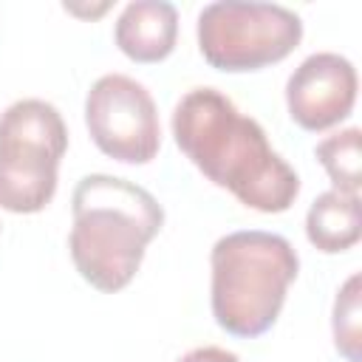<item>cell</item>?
<instances>
[{
	"label": "cell",
	"instance_id": "obj_3",
	"mask_svg": "<svg viewBox=\"0 0 362 362\" xmlns=\"http://www.w3.org/2000/svg\"><path fill=\"white\" fill-rule=\"evenodd\" d=\"M209 305L215 322L232 337L266 334L297 280L300 257L294 246L263 229H238L215 240L209 252Z\"/></svg>",
	"mask_w": 362,
	"mask_h": 362
},
{
	"label": "cell",
	"instance_id": "obj_7",
	"mask_svg": "<svg viewBox=\"0 0 362 362\" xmlns=\"http://www.w3.org/2000/svg\"><path fill=\"white\" fill-rule=\"evenodd\" d=\"M356 68L348 57L317 51L305 57L286 82V107L303 130L320 133L345 122L356 105Z\"/></svg>",
	"mask_w": 362,
	"mask_h": 362
},
{
	"label": "cell",
	"instance_id": "obj_9",
	"mask_svg": "<svg viewBox=\"0 0 362 362\" xmlns=\"http://www.w3.org/2000/svg\"><path fill=\"white\" fill-rule=\"evenodd\" d=\"M362 235V204L359 195L339 189L320 192L305 212V238L325 255H339L356 246Z\"/></svg>",
	"mask_w": 362,
	"mask_h": 362
},
{
	"label": "cell",
	"instance_id": "obj_11",
	"mask_svg": "<svg viewBox=\"0 0 362 362\" xmlns=\"http://www.w3.org/2000/svg\"><path fill=\"white\" fill-rule=\"evenodd\" d=\"M359 274L354 272L342 288L337 291L334 300V314H331V331H334V345L348 362H362V320H359Z\"/></svg>",
	"mask_w": 362,
	"mask_h": 362
},
{
	"label": "cell",
	"instance_id": "obj_12",
	"mask_svg": "<svg viewBox=\"0 0 362 362\" xmlns=\"http://www.w3.org/2000/svg\"><path fill=\"white\" fill-rule=\"evenodd\" d=\"M175 362H240V356L226 351V348H221V345H201V348L187 351Z\"/></svg>",
	"mask_w": 362,
	"mask_h": 362
},
{
	"label": "cell",
	"instance_id": "obj_5",
	"mask_svg": "<svg viewBox=\"0 0 362 362\" xmlns=\"http://www.w3.org/2000/svg\"><path fill=\"white\" fill-rule=\"evenodd\" d=\"M195 34L212 68L240 74L286 59L303 40V20L280 3L218 0L198 11Z\"/></svg>",
	"mask_w": 362,
	"mask_h": 362
},
{
	"label": "cell",
	"instance_id": "obj_10",
	"mask_svg": "<svg viewBox=\"0 0 362 362\" xmlns=\"http://www.w3.org/2000/svg\"><path fill=\"white\" fill-rule=\"evenodd\" d=\"M359 139H362L359 127H345L339 133L325 136L314 147V156L322 164V170L328 173L334 189L348 192V195H359V187H362Z\"/></svg>",
	"mask_w": 362,
	"mask_h": 362
},
{
	"label": "cell",
	"instance_id": "obj_8",
	"mask_svg": "<svg viewBox=\"0 0 362 362\" xmlns=\"http://www.w3.org/2000/svg\"><path fill=\"white\" fill-rule=\"evenodd\" d=\"M113 40L133 62H161L173 54L178 40V8L167 0H133L122 8Z\"/></svg>",
	"mask_w": 362,
	"mask_h": 362
},
{
	"label": "cell",
	"instance_id": "obj_2",
	"mask_svg": "<svg viewBox=\"0 0 362 362\" xmlns=\"http://www.w3.org/2000/svg\"><path fill=\"white\" fill-rule=\"evenodd\" d=\"M71 260L96 291L116 294L139 272L147 243L164 226V209L144 187L107 175H82L71 195Z\"/></svg>",
	"mask_w": 362,
	"mask_h": 362
},
{
	"label": "cell",
	"instance_id": "obj_4",
	"mask_svg": "<svg viewBox=\"0 0 362 362\" xmlns=\"http://www.w3.org/2000/svg\"><path fill=\"white\" fill-rule=\"evenodd\" d=\"M68 150L62 113L45 99H17L0 113V206L14 215L42 212Z\"/></svg>",
	"mask_w": 362,
	"mask_h": 362
},
{
	"label": "cell",
	"instance_id": "obj_1",
	"mask_svg": "<svg viewBox=\"0 0 362 362\" xmlns=\"http://www.w3.org/2000/svg\"><path fill=\"white\" fill-rule=\"evenodd\" d=\"M178 150L243 206L266 215L286 212L300 195V175L269 144L257 119L218 88L187 90L173 110Z\"/></svg>",
	"mask_w": 362,
	"mask_h": 362
},
{
	"label": "cell",
	"instance_id": "obj_6",
	"mask_svg": "<svg viewBox=\"0 0 362 362\" xmlns=\"http://www.w3.org/2000/svg\"><path fill=\"white\" fill-rule=\"evenodd\" d=\"M85 124L93 144L113 161L147 164L158 156V107L150 90L127 74H105L90 85Z\"/></svg>",
	"mask_w": 362,
	"mask_h": 362
}]
</instances>
